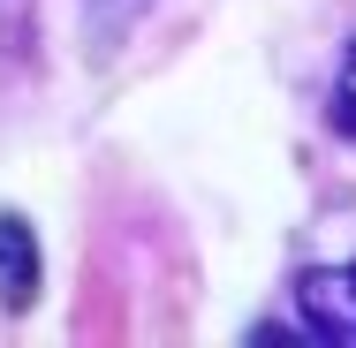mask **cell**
<instances>
[{
	"label": "cell",
	"instance_id": "1",
	"mask_svg": "<svg viewBox=\"0 0 356 348\" xmlns=\"http://www.w3.org/2000/svg\"><path fill=\"white\" fill-rule=\"evenodd\" d=\"M296 310L311 318V341L356 348V265H318L296 280Z\"/></svg>",
	"mask_w": 356,
	"mask_h": 348
},
{
	"label": "cell",
	"instance_id": "2",
	"mask_svg": "<svg viewBox=\"0 0 356 348\" xmlns=\"http://www.w3.org/2000/svg\"><path fill=\"white\" fill-rule=\"evenodd\" d=\"M31 295H38V242H31L23 219L0 212V303L8 310H31Z\"/></svg>",
	"mask_w": 356,
	"mask_h": 348
},
{
	"label": "cell",
	"instance_id": "3",
	"mask_svg": "<svg viewBox=\"0 0 356 348\" xmlns=\"http://www.w3.org/2000/svg\"><path fill=\"white\" fill-rule=\"evenodd\" d=\"M334 129L356 144V46H349V61H341V76H334Z\"/></svg>",
	"mask_w": 356,
	"mask_h": 348
}]
</instances>
